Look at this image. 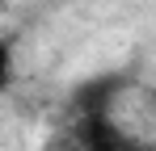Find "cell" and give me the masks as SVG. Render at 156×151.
<instances>
[{"label": "cell", "mask_w": 156, "mask_h": 151, "mask_svg": "<svg viewBox=\"0 0 156 151\" xmlns=\"http://www.w3.org/2000/svg\"><path fill=\"white\" fill-rule=\"evenodd\" d=\"M76 143L80 151H131V139L118 130V122L110 113H80Z\"/></svg>", "instance_id": "1"}, {"label": "cell", "mask_w": 156, "mask_h": 151, "mask_svg": "<svg viewBox=\"0 0 156 151\" xmlns=\"http://www.w3.org/2000/svg\"><path fill=\"white\" fill-rule=\"evenodd\" d=\"M122 92V80L118 76H101V80H89V84H80L72 105H76L80 113H110V105L114 97Z\"/></svg>", "instance_id": "2"}, {"label": "cell", "mask_w": 156, "mask_h": 151, "mask_svg": "<svg viewBox=\"0 0 156 151\" xmlns=\"http://www.w3.org/2000/svg\"><path fill=\"white\" fill-rule=\"evenodd\" d=\"M9 80H13V46L0 38V88H4Z\"/></svg>", "instance_id": "3"}, {"label": "cell", "mask_w": 156, "mask_h": 151, "mask_svg": "<svg viewBox=\"0 0 156 151\" xmlns=\"http://www.w3.org/2000/svg\"><path fill=\"white\" fill-rule=\"evenodd\" d=\"M4 4H9V0H0V8H4Z\"/></svg>", "instance_id": "4"}]
</instances>
